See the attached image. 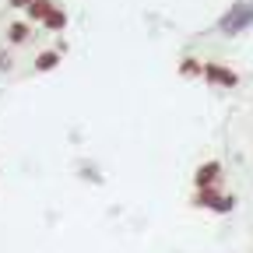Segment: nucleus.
I'll list each match as a JSON object with an SVG mask.
<instances>
[{
  "mask_svg": "<svg viewBox=\"0 0 253 253\" xmlns=\"http://www.w3.org/2000/svg\"><path fill=\"white\" fill-rule=\"evenodd\" d=\"M190 204L204 208V211H214V214H229L236 208V194H225L221 186H208V190H194Z\"/></svg>",
  "mask_w": 253,
  "mask_h": 253,
  "instance_id": "obj_1",
  "label": "nucleus"
},
{
  "mask_svg": "<svg viewBox=\"0 0 253 253\" xmlns=\"http://www.w3.org/2000/svg\"><path fill=\"white\" fill-rule=\"evenodd\" d=\"M253 25V4H236L225 18L218 21V28L225 32V36H239L243 28H250Z\"/></svg>",
  "mask_w": 253,
  "mask_h": 253,
  "instance_id": "obj_2",
  "label": "nucleus"
},
{
  "mask_svg": "<svg viewBox=\"0 0 253 253\" xmlns=\"http://www.w3.org/2000/svg\"><path fill=\"white\" fill-rule=\"evenodd\" d=\"M208 84H218V88H236L239 84V74L229 67V63H204V74H201Z\"/></svg>",
  "mask_w": 253,
  "mask_h": 253,
  "instance_id": "obj_3",
  "label": "nucleus"
},
{
  "mask_svg": "<svg viewBox=\"0 0 253 253\" xmlns=\"http://www.w3.org/2000/svg\"><path fill=\"white\" fill-rule=\"evenodd\" d=\"M208 186H221V162L218 158L201 162L197 172H194V190H208Z\"/></svg>",
  "mask_w": 253,
  "mask_h": 253,
  "instance_id": "obj_4",
  "label": "nucleus"
},
{
  "mask_svg": "<svg viewBox=\"0 0 253 253\" xmlns=\"http://www.w3.org/2000/svg\"><path fill=\"white\" fill-rule=\"evenodd\" d=\"M53 11H56V4H53V0H36V4L28 7V21H46Z\"/></svg>",
  "mask_w": 253,
  "mask_h": 253,
  "instance_id": "obj_5",
  "label": "nucleus"
},
{
  "mask_svg": "<svg viewBox=\"0 0 253 253\" xmlns=\"http://www.w3.org/2000/svg\"><path fill=\"white\" fill-rule=\"evenodd\" d=\"M179 74H183V78H201V74H204V63L194 60V56H183V60H179Z\"/></svg>",
  "mask_w": 253,
  "mask_h": 253,
  "instance_id": "obj_6",
  "label": "nucleus"
},
{
  "mask_svg": "<svg viewBox=\"0 0 253 253\" xmlns=\"http://www.w3.org/2000/svg\"><path fill=\"white\" fill-rule=\"evenodd\" d=\"M56 63H60V49H42L36 56V71H53Z\"/></svg>",
  "mask_w": 253,
  "mask_h": 253,
  "instance_id": "obj_7",
  "label": "nucleus"
},
{
  "mask_svg": "<svg viewBox=\"0 0 253 253\" xmlns=\"http://www.w3.org/2000/svg\"><path fill=\"white\" fill-rule=\"evenodd\" d=\"M7 39H11V42H18V46H21V42H28V25H25V21H11Z\"/></svg>",
  "mask_w": 253,
  "mask_h": 253,
  "instance_id": "obj_8",
  "label": "nucleus"
},
{
  "mask_svg": "<svg viewBox=\"0 0 253 253\" xmlns=\"http://www.w3.org/2000/svg\"><path fill=\"white\" fill-rule=\"evenodd\" d=\"M42 25H46L49 32H60V28H67V11H60V7H56V11H53V14H49Z\"/></svg>",
  "mask_w": 253,
  "mask_h": 253,
  "instance_id": "obj_9",
  "label": "nucleus"
},
{
  "mask_svg": "<svg viewBox=\"0 0 253 253\" xmlns=\"http://www.w3.org/2000/svg\"><path fill=\"white\" fill-rule=\"evenodd\" d=\"M32 4H36V0H11V7H14V11H28Z\"/></svg>",
  "mask_w": 253,
  "mask_h": 253,
  "instance_id": "obj_10",
  "label": "nucleus"
}]
</instances>
